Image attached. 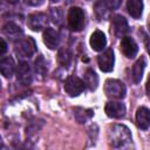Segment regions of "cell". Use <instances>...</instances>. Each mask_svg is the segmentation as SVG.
Here are the masks:
<instances>
[{
  "mask_svg": "<svg viewBox=\"0 0 150 150\" xmlns=\"http://www.w3.org/2000/svg\"><path fill=\"white\" fill-rule=\"evenodd\" d=\"M109 144L114 148H124L131 142V132L123 124H115L108 131Z\"/></svg>",
  "mask_w": 150,
  "mask_h": 150,
  "instance_id": "cell-1",
  "label": "cell"
},
{
  "mask_svg": "<svg viewBox=\"0 0 150 150\" xmlns=\"http://www.w3.org/2000/svg\"><path fill=\"white\" fill-rule=\"evenodd\" d=\"M104 93L109 98L121 100L125 96V86L120 80L109 79L104 83Z\"/></svg>",
  "mask_w": 150,
  "mask_h": 150,
  "instance_id": "cell-2",
  "label": "cell"
},
{
  "mask_svg": "<svg viewBox=\"0 0 150 150\" xmlns=\"http://www.w3.org/2000/svg\"><path fill=\"white\" fill-rule=\"evenodd\" d=\"M68 25L73 32H80L84 26V12L80 7H71L68 12Z\"/></svg>",
  "mask_w": 150,
  "mask_h": 150,
  "instance_id": "cell-3",
  "label": "cell"
},
{
  "mask_svg": "<svg viewBox=\"0 0 150 150\" xmlns=\"http://www.w3.org/2000/svg\"><path fill=\"white\" fill-rule=\"evenodd\" d=\"M84 82L79 79L77 76H69L67 77L66 82H64V91L69 95V96H79L83 90H84Z\"/></svg>",
  "mask_w": 150,
  "mask_h": 150,
  "instance_id": "cell-4",
  "label": "cell"
},
{
  "mask_svg": "<svg viewBox=\"0 0 150 150\" xmlns=\"http://www.w3.org/2000/svg\"><path fill=\"white\" fill-rule=\"evenodd\" d=\"M35 52V42L32 38H25L15 43V53L21 57H30Z\"/></svg>",
  "mask_w": 150,
  "mask_h": 150,
  "instance_id": "cell-5",
  "label": "cell"
},
{
  "mask_svg": "<svg viewBox=\"0 0 150 150\" xmlns=\"http://www.w3.org/2000/svg\"><path fill=\"white\" fill-rule=\"evenodd\" d=\"M28 27L34 32H40L46 29L48 26V16L43 13H34L28 16Z\"/></svg>",
  "mask_w": 150,
  "mask_h": 150,
  "instance_id": "cell-6",
  "label": "cell"
},
{
  "mask_svg": "<svg viewBox=\"0 0 150 150\" xmlns=\"http://www.w3.org/2000/svg\"><path fill=\"white\" fill-rule=\"evenodd\" d=\"M114 61H115L114 52L110 48L107 49L105 52H103L102 54H100L98 57H97L98 67L104 73H109V71H111L114 69Z\"/></svg>",
  "mask_w": 150,
  "mask_h": 150,
  "instance_id": "cell-7",
  "label": "cell"
},
{
  "mask_svg": "<svg viewBox=\"0 0 150 150\" xmlns=\"http://www.w3.org/2000/svg\"><path fill=\"white\" fill-rule=\"evenodd\" d=\"M121 39H122L121 52L123 53V55L129 57V59L135 57L137 52H138V47H137V43L135 42V40L132 38H129V36H123Z\"/></svg>",
  "mask_w": 150,
  "mask_h": 150,
  "instance_id": "cell-8",
  "label": "cell"
},
{
  "mask_svg": "<svg viewBox=\"0 0 150 150\" xmlns=\"http://www.w3.org/2000/svg\"><path fill=\"white\" fill-rule=\"evenodd\" d=\"M111 26H112V30H114V34L116 38H123L129 30V26H128L125 18L122 15H118V14L112 18Z\"/></svg>",
  "mask_w": 150,
  "mask_h": 150,
  "instance_id": "cell-9",
  "label": "cell"
},
{
  "mask_svg": "<svg viewBox=\"0 0 150 150\" xmlns=\"http://www.w3.org/2000/svg\"><path fill=\"white\" fill-rule=\"evenodd\" d=\"M104 111L111 118H121L125 114V105L121 102L111 101V102H108L105 104Z\"/></svg>",
  "mask_w": 150,
  "mask_h": 150,
  "instance_id": "cell-10",
  "label": "cell"
},
{
  "mask_svg": "<svg viewBox=\"0 0 150 150\" xmlns=\"http://www.w3.org/2000/svg\"><path fill=\"white\" fill-rule=\"evenodd\" d=\"M43 42L45 45L49 48V49H56L59 47V43H60V36H59V33L53 29V28H46L45 32H43Z\"/></svg>",
  "mask_w": 150,
  "mask_h": 150,
  "instance_id": "cell-11",
  "label": "cell"
},
{
  "mask_svg": "<svg viewBox=\"0 0 150 150\" xmlns=\"http://www.w3.org/2000/svg\"><path fill=\"white\" fill-rule=\"evenodd\" d=\"M90 47L96 50V52H101L104 49L105 45H107V39H105V35L103 34V32L101 30H95L91 36H90Z\"/></svg>",
  "mask_w": 150,
  "mask_h": 150,
  "instance_id": "cell-12",
  "label": "cell"
},
{
  "mask_svg": "<svg viewBox=\"0 0 150 150\" xmlns=\"http://www.w3.org/2000/svg\"><path fill=\"white\" fill-rule=\"evenodd\" d=\"M136 123L142 130H146L150 124V111L145 107H141L136 111Z\"/></svg>",
  "mask_w": 150,
  "mask_h": 150,
  "instance_id": "cell-13",
  "label": "cell"
},
{
  "mask_svg": "<svg viewBox=\"0 0 150 150\" xmlns=\"http://www.w3.org/2000/svg\"><path fill=\"white\" fill-rule=\"evenodd\" d=\"M18 81L22 84H29L32 81V68L27 62H20L18 67Z\"/></svg>",
  "mask_w": 150,
  "mask_h": 150,
  "instance_id": "cell-14",
  "label": "cell"
},
{
  "mask_svg": "<svg viewBox=\"0 0 150 150\" xmlns=\"http://www.w3.org/2000/svg\"><path fill=\"white\" fill-rule=\"evenodd\" d=\"M145 66H146V61H145V59L143 56L135 62V64L132 67V79H134L135 83H139L141 82V80L143 77V73H144Z\"/></svg>",
  "mask_w": 150,
  "mask_h": 150,
  "instance_id": "cell-15",
  "label": "cell"
},
{
  "mask_svg": "<svg viewBox=\"0 0 150 150\" xmlns=\"http://www.w3.org/2000/svg\"><path fill=\"white\" fill-rule=\"evenodd\" d=\"M127 8L132 18L138 19L143 13V0H128Z\"/></svg>",
  "mask_w": 150,
  "mask_h": 150,
  "instance_id": "cell-16",
  "label": "cell"
},
{
  "mask_svg": "<svg viewBox=\"0 0 150 150\" xmlns=\"http://www.w3.org/2000/svg\"><path fill=\"white\" fill-rule=\"evenodd\" d=\"M15 70V63L12 57H5L0 61V73L5 77H12Z\"/></svg>",
  "mask_w": 150,
  "mask_h": 150,
  "instance_id": "cell-17",
  "label": "cell"
},
{
  "mask_svg": "<svg viewBox=\"0 0 150 150\" xmlns=\"http://www.w3.org/2000/svg\"><path fill=\"white\" fill-rule=\"evenodd\" d=\"M83 82H84V86H87L90 90H95L98 86V76L93 69H88L84 71Z\"/></svg>",
  "mask_w": 150,
  "mask_h": 150,
  "instance_id": "cell-18",
  "label": "cell"
},
{
  "mask_svg": "<svg viewBox=\"0 0 150 150\" xmlns=\"http://www.w3.org/2000/svg\"><path fill=\"white\" fill-rule=\"evenodd\" d=\"M94 12H95V15L98 20H105L110 13V9L107 7V5L101 0L95 4L94 6Z\"/></svg>",
  "mask_w": 150,
  "mask_h": 150,
  "instance_id": "cell-19",
  "label": "cell"
},
{
  "mask_svg": "<svg viewBox=\"0 0 150 150\" xmlns=\"http://www.w3.org/2000/svg\"><path fill=\"white\" fill-rule=\"evenodd\" d=\"M4 33H5L7 36L14 39V38H18L19 34H21L22 32H21L20 27H18L15 23L8 22V23H6V25L4 26Z\"/></svg>",
  "mask_w": 150,
  "mask_h": 150,
  "instance_id": "cell-20",
  "label": "cell"
},
{
  "mask_svg": "<svg viewBox=\"0 0 150 150\" xmlns=\"http://www.w3.org/2000/svg\"><path fill=\"white\" fill-rule=\"evenodd\" d=\"M70 60H71V54H70L69 49L68 48H61L59 50V61H60V63L62 66L67 67V66H69Z\"/></svg>",
  "mask_w": 150,
  "mask_h": 150,
  "instance_id": "cell-21",
  "label": "cell"
},
{
  "mask_svg": "<svg viewBox=\"0 0 150 150\" xmlns=\"http://www.w3.org/2000/svg\"><path fill=\"white\" fill-rule=\"evenodd\" d=\"M50 16L53 21L56 25H60L62 22V12L61 8H50Z\"/></svg>",
  "mask_w": 150,
  "mask_h": 150,
  "instance_id": "cell-22",
  "label": "cell"
},
{
  "mask_svg": "<svg viewBox=\"0 0 150 150\" xmlns=\"http://www.w3.org/2000/svg\"><path fill=\"white\" fill-rule=\"evenodd\" d=\"M35 69H36V73L38 74H41L43 75L46 73V66H45V60L42 56H39L35 61Z\"/></svg>",
  "mask_w": 150,
  "mask_h": 150,
  "instance_id": "cell-23",
  "label": "cell"
},
{
  "mask_svg": "<svg viewBox=\"0 0 150 150\" xmlns=\"http://www.w3.org/2000/svg\"><path fill=\"white\" fill-rule=\"evenodd\" d=\"M102 1L107 5V7H108L110 11L117 8V7L120 6V4H121V0H102Z\"/></svg>",
  "mask_w": 150,
  "mask_h": 150,
  "instance_id": "cell-24",
  "label": "cell"
},
{
  "mask_svg": "<svg viewBox=\"0 0 150 150\" xmlns=\"http://www.w3.org/2000/svg\"><path fill=\"white\" fill-rule=\"evenodd\" d=\"M28 6H34V7H38V6H41L45 0H23Z\"/></svg>",
  "mask_w": 150,
  "mask_h": 150,
  "instance_id": "cell-25",
  "label": "cell"
},
{
  "mask_svg": "<svg viewBox=\"0 0 150 150\" xmlns=\"http://www.w3.org/2000/svg\"><path fill=\"white\" fill-rule=\"evenodd\" d=\"M7 50V45L5 42V40L2 38H0V56Z\"/></svg>",
  "mask_w": 150,
  "mask_h": 150,
  "instance_id": "cell-26",
  "label": "cell"
},
{
  "mask_svg": "<svg viewBox=\"0 0 150 150\" xmlns=\"http://www.w3.org/2000/svg\"><path fill=\"white\" fill-rule=\"evenodd\" d=\"M0 148H2V138H1V136H0Z\"/></svg>",
  "mask_w": 150,
  "mask_h": 150,
  "instance_id": "cell-27",
  "label": "cell"
},
{
  "mask_svg": "<svg viewBox=\"0 0 150 150\" xmlns=\"http://www.w3.org/2000/svg\"><path fill=\"white\" fill-rule=\"evenodd\" d=\"M50 1H53V2H56V1H60V0H50Z\"/></svg>",
  "mask_w": 150,
  "mask_h": 150,
  "instance_id": "cell-28",
  "label": "cell"
},
{
  "mask_svg": "<svg viewBox=\"0 0 150 150\" xmlns=\"http://www.w3.org/2000/svg\"><path fill=\"white\" fill-rule=\"evenodd\" d=\"M0 89H1V81H0Z\"/></svg>",
  "mask_w": 150,
  "mask_h": 150,
  "instance_id": "cell-29",
  "label": "cell"
}]
</instances>
